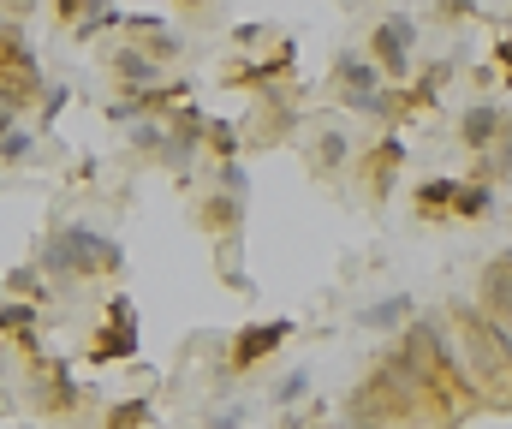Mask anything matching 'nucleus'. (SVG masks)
I'll use <instances>...</instances> for the list:
<instances>
[{"label": "nucleus", "mask_w": 512, "mask_h": 429, "mask_svg": "<svg viewBox=\"0 0 512 429\" xmlns=\"http://www.w3.org/2000/svg\"><path fill=\"white\" fill-rule=\"evenodd\" d=\"M340 155H346V138H340V132H328V138L316 143V161H322V167H334Z\"/></svg>", "instance_id": "nucleus-18"}, {"label": "nucleus", "mask_w": 512, "mask_h": 429, "mask_svg": "<svg viewBox=\"0 0 512 429\" xmlns=\"http://www.w3.org/2000/svg\"><path fill=\"white\" fill-rule=\"evenodd\" d=\"M114 72L126 78V84H131V90H137V96L161 84V60H155L149 48H120V54H114Z\"/></svg>", "instance_id": "nucleus-6"}, {"label": "nucleus", "mask_w": 512, "mask_h": 429, "mask_svg": "<svg viewBox=\"0 0 512 429\" xmlns=\"http://www.w3.org/2000/svg\"><path fill=\"white\" fill-rule=\"evenodd\" d=\"M405 316H411V298L399 292V298H387V304H370V310H364L358 322H364V328H399Z\"/></svg>", "instance_id": "nucleus-12"}, {"label": "nucleus", "mask_w": 512, "mask_h": 429, "mask_svg": "<svg viewBox=\"0 0 512 429\" xmlns=\"http://www.w3.org/2000/svg\"><path fill=\"white\" fill-rule=\"evenodd\" d=\"M221 191L245 197V173H239V161H221Z\"/></svg>", "instance_id": "nucleus-20"}, {"label": "nucleus", "mask_w": 512, "mask_h": 429, "mask_svg": "<svg viewBox=\"0 0 512 429\" xmlns=\"http://www.w3.org/2000/svg\"><path fill=\"white\" fill-rule=\"evenodd\" d=\"M137 346H143V334H137L131 298L120 292V298L108 304V328H102V334H96V346H90V364H120V358H137Z\"/></svg>", "instance_id": "nucleus-3"}, {"label": "nucleus", "mask_w": 512, "mask_h": 429, "mask_svg": "<svg viewBox=\"0 0 512 429\" xmlns=\"http://www.w3.org/2000/svg\"><path fill=\"white\" fill-rule=\"evenodd\" d=\"M24 155H30V132H24V126L0 132V161H24Z\"/></svg>", "instance_id": "nucleus-17"}, {"label": "nucleus", "mask_w": 512, "mask_h": 429, "mask_svg": "<svg viewBox=\"0 0 512 429\" xmlns=\"http://www.w3.org/2000/svg\"><path fill=\"white\" fill-rule=\"evenodd\" d=\"M126 269V251L96 233L90 221H60L42 245V275L48 281H90V275H120Z\"/></svg>", "instance_id": "nucleus-1"}, {"label": "nucleus", "mask_w": 512, "mask_h": 429, "mask_svg": "<svg viewBox=\"0 0 512 429\" xmlns=\"http://www.w3.org/2000/svg\"><path fill=\"white\" fill-rule=\"evenodd\" d=\"M54 6H60V18H78V12H90L96 0H54Z\"/></svg>", "instance_id": "nucleus-22"}, {"label": "nucleus", "mask_w": 512, "mask_h": 429, "mask_svg": "<svg viewBox=\"0 0 512 429\" xmlns=\"http://www.w3.org/2000/svg\"><path fill=\"white\" fill-rule=\"evenodd\" d=\"M209 126H215L209 138H215V149H221V155H233V149H239V132H233L227 120H209Z\"/></svg>", "instance_id": "nucleus-19"}, {"label": "nucleus", "mask_w": 512, "mask_h": 429, "mask_svg": "<svg viewBox=\"0 0 512 429\" xmlns=\"http://www.w3.org/2000/svg\"><path fill=\"white\" fill-rule=\"evenodd\" d=\"M12 6H24V0H12Z\"/></svg>", "instance_id": "nucleus-25"}, {"label": "nucleus", "mask_w": 512, "mask_h": 429, "mask_svg": "<svg viewBox=\"0 0 512 429\" xmlns=\"http://www.w3.org/2000/svg\"><path fill=\"white\" fill-rule=\"evenodd\" d=\"M0 334H12V340H36V304H0Z\"/></svg>", "instance_id": "nucleus-11"}, {"label": "nucleus", "mask_w": 512, "mask_h": 429, "mask_svg": "<svg viewBox=\"0 0 512 429\" xmlns=\"http://www.w3.org/2000/svg\"><path fill=\"white\" fill-rule=\"evenodd\" d=\"M126 30H137V48H149L155 60H173V54H179V36H173L161 18H126Z\"/></svg>", "instance_id": "nucleus-8"}, {"label": "nucleus", "mask_w": 512, "mask_h": 429, "mask_svg": "<svg viewBox=\"0 0 512 429\" xmlns=\"http://www.w3.org/2000/svg\"><path fill=\"white\" fill-rule=\"evenodd\" d=\"M501 263H507V269H512V257H501Z\"/></svg>", "instance_id": "nucleus-24"}, {"label": "nucleus", "mask_w": 512, "mask_h": 429, "mask_svg": "<svg viewBox=\"0 0 512 429\" xmlns=\"http://www.w3.org/2000/svg\"><path fill=\"white\" fill-rule=\"evenodd\" d=\"M376 60H382L393 78H405V66H411V24L405 18H393L376 30Z\"/></svg>", "instance_id": "nucleus-5"}, {"label": "nucleus", "mask_w": 512, "mask_h": 429, "mask_svg": "<svg viewBox=\"0 0 512 429\" xmlns=\"http://www.w3.org/2000/svg\"><path fill=\"white\" fill-rule=\"evenodd\" d=\"M495 54H501V66L512 72V36H501V48H495Z\"/></svg>", "instance_id": "nucleus-23"}, {"label": "nucleus", "mask_w": 512, "mask_h": 429, "mask_svg": "<svg viewBox=\"0 0 512 429\" xmlns=\"http://www.w3.org/2000/svg\"><path fill=\"white\" fill-rule=\"evenodd\" d=\"M453 191H459L453 179H429V185H417V209H423V215H435V209H453Z\"/></svg>", "instance_id": "nucleus-13"}, {"label": "nucleus", "mask_w": 512, "mask_h": 429, "mask_svg": "<svg viewBox=\"0 0 512 429\" xmlns=\"http://www.w3.org/2000/svg\"><path fill=\"white\" fill-rule=\"evenodd\" d=\"M0 96L18 114L42 102V60H36V48H30L18 18H0Z\"/></svg>", "instance_id": "nucleus-2"}, {"label": "nucleus", "mask_w": 512, "mask_h": 429, "mask_svg": "<svg viewBox=\"0 0 512 429\" xmlns=\"http://www.w3.org/2000/svg\"><path fill=\"white\" fill-rule=\"evenodd\" d=\"M36 286H42L36 281V269H12V292H36Z\"/></svg>", "instance_id": "nucleus-21"}, {"label": "nucleus", "mask_w": 512, "mask_h": 429, "mask_svg": "<svg viewBox=\"0 0 512 429\" xmlns=\"http://www.w3.org/2000/svg\"><path fill=\"white\" fill-rule=\"evenodd\" d=\"M483 304H489V316H507L512 322V269L507 263H489V275H483Z\"/></svg>", "instance_id": "nucleus-10"}, {"label": "nucleus", "mask_w": 512, "mask_h": 429, "mask_svg": "<svg viewBox=\"0 0 512 429\" xmlns=\"http://www.w3.org/2000/svg\"><path fill=\"white\" fill-rule=\"evenodd\" d=\"M292 340V316H274V322H256V328H245L239 340H233V364L239 370H251V364H262L274 346H286Z\"/></svg>", "instance_id": "nucleus-4"}, {"label": "nucleus", "mask_w": 512, "mask_h": 429, "mask_svg": "<svg viewBox=\"0 0 512 429\" xmlns=\"http://www.w3.org/2000/svg\"><path fill=\"white\" fill-rule=\"evenodd\" d=\"M191 6H197V0H191Z\"/></svg>", "instance_id": "nucleus-26"}, {"label": "nucleus", "mask_w": 512, "mask_h": 429, "mask_svg": "<svg viewBox=\"0 0 512 429\" xmlns=\"http://www.w3.org/2000/svg\"><path fill=\"white\" fill-rule=\"evenodd\" d=\"M483 209H489V185H459V191H453V215H459V221H471V215H483Z\"/></svg>", "instance_id": "nucleus-15"}, {"label": "nucleus", "mask_w": 512, "mask_h": 429, "mask_svg": "<svg viewBox=\"0 0 512 429\" xmlns=\"http://www.w3.org/2000/svg\"><path fill=\"white\" fill-rule=\"evenodd\" d=\"M137 424H155V406L149 400H126L108 412V429H137Z\"/></svg>", "instance_id": "nucleus-14"}, {"label": "nucleus", "mask_w": 512, "mask_h": 429, "mask_svg": "<svg viewBox=\"0 0 512 429\" xmlns=\"http://www.w3.org/2000/svg\"><path fill=\"white\" fill-rule=\"evenodd\" d=\"M48 412H54V418L78 412V382H72V370H66L60 358H48Z\"/></svg>", "instance_id": "nucleus-9"}, {"label": "nucleus", "mask_w": 512, "mask_h": 429, "mask_svg": "<svg viewBox=\"0 0 512 429\" xmlns=\"http://www.w3.org/2000/svg\"><path fill=\"white\" fill-rule=\"evenodd\" d=\"M233 215H239V197H233V191H221V197L203 209V227H209V233H227V227H233Z\"/></svg>", "instance_id": "nucleus-16"}, {"label": "nucleus", "mask_w": 512, "mask_h": 429, "mask_svg": "<svg viewBox=\"0 0 512 429\" xmlns=\"http://www.w3.org/2000/svg\"><path fill=\"white\" fill-rule=\"evenodd\" d=\"M459 138L471 143V149H489L495 138H507V120H501V108H471V114H465V126H459Z\"/></svg>", "instance_id": "nucleus-7"}]
</instances>
